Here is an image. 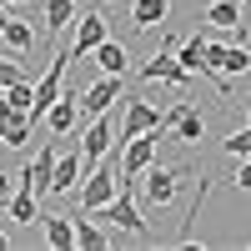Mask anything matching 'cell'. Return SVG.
I'll use <instances>...</instances> for the list:
<instances>
[{
    "instance_id": "obj_10",
    "label": "cell",
    "mask_w": 251,
    "mask_h": 251,
    "mask_svg": "<svg viewBox=\"0 0 251 251\" xmlns=\"http://www.w3.org/2000/svg\"><path fill=\"white\" fill-rule=\"evenodd\" d=\"M55 146H40V156L35 161H25V171H20V181L30 186L35 196H50V176H55Z\"/></svg>"
},
{
    "instance_id": "obj_9",
    "label": "cell",
    "mask_w": 251,
    "mask_h": 251,
    "mask_svg": "<svg viewBox=\"0 0 251 251\" xmlns=\"http://www.w3.org/2000/svg\"><path fill=\"white\" fill-rule=\"evenodd\" d=\"M141 80H166V86H176V91H181L186 80H191V71H186L181 60L171 55V46H161L151 60H141Z\"/></svg>"
},
{
    "instance_id": "obj_12",
    "label": "cell",
    "mask_w": 251,
    "mask_h": 251,
    "mask_svg": "<svg viewBox=\"0 0 251 251\" xmlns=\"http://www.w3.org/2000/svg\"><path fill=\"white\" fill-rule=\"evenodd\" d=\"M75 181H80V151H66V156H55L50 196H66V191H75Z\"/></svg>"
},
{
    "instance_id": "obj_7",
    "label": "cell",
    "mask_w": 251,
    "mask_h": 251,
    "mask_svg": "<svg viewBox=\"0 0 251 251\" xmlns=\"http://www.w3.org/2000/svg\"><path fill=\"white\" fill-rule=\"evenodd\" d=\"M156 126H161V111L151 106V100H141V96H126V116H121V146L126 141H131V136H141V131H156ZM161 131H166V126H161Z\"/></svg>"
},
{
    "instance_id": "obj_5",
    "label": "cell",
    "mask_w": 251,
    "mask_h": 251,
    "mask_svg": "<svg viewBox=\"0 0 251 251\" xmlns=\"http://www.w3.org/2000/svg\"><path fill=\"white\" fill-rule=\"evenodd\" d=\"M156 141H161V126L156 131H141L126 141V156H121V181H141V171L156 161Z\"/></svg>"
},
{
    "instance_id": "obj_21",
    "label": "cell",
    "mask_w": 251,
    "mask_h": 251,
    "mask_svg": "<svg viewBox=\"0 0 251 251\" xmlns=\"http://www.w3.org/2000/svg\"><path fill=\"white\" fill-rule=\"evenodd\" d=\"M25 141H30V116L20 111V116H15V121L5 126V131H0V146H15V151H20Z\"/></svg>"
},
{
    "instance_id": "obj_29",
    "label": "cell",
    "mask_w": 251,
    "mask_h": 251,
    "mask_svg": "<svg viewBox=\"0 0 251 251\" xmlns=\"http://www.w3.org/2000/svg\"><path fill=\"white\" fill-rule=\"evenodd\" d=\"M10 5H30V0H10Z\"/></svg>"
},
{
    "instance_id": "obj_19",
    "label": "cell",
    "mask_w": 251,
    "mask_h": 251,
    "mask_svg": "<svg viewBox=\"0 0 251 251\" xmlns=\"http://www.w3.org/2000/svg\"><path fill=\"white\" fill-rule=\"evenodd\" d=\"M5 206H10V221H25V226L40 216V201H35V191H30L25 181H20V191H10V201H5Z\"/></svg>"
},
{
    "instance_id": "obj_26",
    "label": "cell",
    "mask_w": 251,
    "mask_h": 251,
    "mask_svg": "<svg viewBox=\"0 0 251 251\" xmlns=\"http://www.w3.org/2000/svg\"><path fill=\"white\" fill-rule=\"evenodd\" d=\"M10 191H15V181H5V176H0V201H10Z\"/></svg>"
},
{
    "instance_id": "obj_22",
    "label": "cell",
    "mask_w": 251,
    "mask_h": 251,
    "mask_svg": "<svg viewBox=\"0 0 251 251\" xmlns=\"http://www.w3.org/2000/svg\"><path fill=\"white\" fill-rule=\"evenodd\" d=\"M201 50H206V40H201V35H191V40H186V46L176 50V60H181V66L196 75V71H201Z\"/></svg>"
},
{
    "instance_id": "obj_3",
    "label": "cell",
    "mask_w": 251,
    "mask_h": 251,
    "mask_svg": "<svg viewBox=\"0 0 251 251\" xmlns=\"http://www.w3.org/2000/svg\"><path fill=\"white\" fill-rule=\"evenodd\" d=\"M116 151V126H111V111L106 116H91V126H86V136H80V166H91L96 161H106Z\"/></svg>"
},
{
    "instance_id": "obj_20",
    "label": "cell",
    "mask_w": 251,
    "mask_h": 251,
    "mask_svg": "<svg viewBox=\"0 0 251 251\" xmlns=\"http://www.w3.org/2000/svg\"><path fill=\"white\" fill-rule=\"evenodd\" d=\"M0 35H5V46H10V50H30V46H35V30L25 25V20H15V15L0 25Z\"/></svg>"
},
{
    "instance_id": "obj_1",
    "label": "cell",
    "mask_w": 251,
    "mask_h": 251,
    "mask_svg": "<svg viewBox=\"0 0 251 251\" xmlns=\"http://www.w3.org/2000/svg\"><path fill=\"white\" fill-rule=\"evenodd\" d=\"M186 176H191V171H186V166H156V161H151V166H146V171H141L136 191H141L146 201H151V206H171Z\"/></svg>"
},
{
    "instance_id": "obj_8",
    "label": "cell",
    "mask_w": 251,
    "mask_h": 251,
    "mask_svg": "<svg viewBox=\"0 0 251 251\" xmlns=\"http://www.w3.org/2000/svg\"><path fill=\"white\" fill-rule=\"evenodd\" d=\"M71 30H75V35H71V50H75V60H80V55H91V50L100 46V40L111 35V25H106V15H100V10H80Z\"/></svg>"
},
{
    "instance_id": "obj_13",
    "label": "cell",
    "mask_w": 251,
    "mask_h": 251,
    "mask_svg": "<svg viewBox=\"0 0 251 251\" xmlns=\"http://www.w3.org/2000/svg\"><path fill=\"white\" fill-rule=\"evenodd\" d=\"M35 221L46 226V241H50L55 251H71V246H75V221H71V216H50V211H40Z\"/></svg>"
},
{
    "instance_id": "obj_11",
    "label": "cell",
    "mask_w": 251,
    "mask_h": 251,
    "mask_svg": "<svg viewBox=\"0 0 251 251\" xmlns=\"http://www.w3.org/2000/svg\"><path fill=\"white\" fill-rule=\"evenodd\" d=\"M46 121H50V131H55V136L75 131V121H80V91H60V96H55V106L46 111Z\"/></svg>"
},
{
    "instance_id": "obj_25",
    "label": "cell",
    "mask_w": 251,
    "mask_h": 251,
    "mask_svg": "<svg viewBox=\"0 0 251 251\" xmlns=\"http://www.w3.org/2000/svg\"><path fill=\"white\" fill-rule=\"evenodd\" d=\"M20 75H25V71H20V66H15V60H0V86H15V80H20Z\"/></svg>"
},
{
    "instance_id": "obj_23",
    "label": "cell",
    "mask_w": 251,
    "mask_h": 251,
    "mask_svg": "<svg viewBox=\"0 0 251 251\" xmlns=\"http://www.w3.org/2000/svg\"><path fill=\"white\" fill-rule=\"evenodd\" d=\"M5 100H10V106H15V111H30V100H35V86H30V80H25V75H20V80H15V86H5Z\"/></svg>"
},
{
    "instance_id": "obj_18",
    "label": "cell",
    "mask_w": 251,
    "mask_h": 251,
    "mask_svg": "<svg viewBox=\"0 0 251 251\" xmlns=\"http://www.w3.org/2000/svg\"><path fill=\"white\" fill-rule=\"evenodd\" d=\"M75 246H80V251H106V246H111V236L96 226V216L80 211V216H75Z\"/></svg>"
},
{
    "instance_id": "obj_31",
    "label": "cell",
    "mask_w": 251,
    "mask_h": 251,
    "mask_svg": "<svg viewBox=\"0 0 251 251\" xmlns=\"http://www.w3.org/2000/svg\"><path fill=\"white\" fill-rule=\"evenodd\" d=\"M0 96H5V86H0Z\"/></svg>"
},
{
    "instance_id": "obj_24",
    "label": "cell",
    "mask_w": 251,
    "mask_h": 251,
    "mask_svg": "<svg viewBox=\"0 0 251 251\" xmlns=\"http://www.w3.org/2000/svg\"><path fill=\"white\" fill-rule=\"evenodd\" d=\"M221 151H226V156H236V161H241V156H251V126H241V131H231V136L221 141Z\"/></svg>"
},
{
    "instance_id": "obj_6",
    "label": "cell",
    "mask_w": 251,
    "mask_h": 251,
    "mask_svg": "<svg viewBox=\"0 0 251 251\" xmlns=\"http://www.w3.org/2000/svg\"><path fill=\"white\" fill-rule=\"evenodd\" d=\"M116 100H126L121 75H106V71H100V80H96V86H86V96H80V116H86V121H91V116H106Z\"/></svg>"
},
{
    "instance_id": "obj_17",
    "label": "cell",
    "mask_w": 251,
    "mask_h": 251,
    "mask_svg": "<svg viewBox=\"0 0 251 251\" xmlns=\"http://www.w3.org/2000/svg\"><path fill=\"white\" fill-rule=\"evenodd\" d=\"M75 10H80V0H46V35L71 30L75 25Z\"/></svg>"
},
{
    "instance_id": "obj_4",
    "label": "cell",
    "mask_w": 251,
    "mask_h": 251,
    "mask_svg": "<svg viewBox=\"0 0 251 251\" xmlns=\"http://www.w3.org/2000/svg\"><path fill=\"white\" fill-rule=\"evenodd\" d=\"M86 216H96V221H111V226H121V231H131V236H146V221H141V211H136L131 191H116L106 206H96V211H86Z\"/></svg>"
},
{
    "instance_id": "obj_16",
    "label": "cell",
    "mask_w": 251,
    "mask_h": 251,
    "mask_svg": "<svg viewBox=\"0 0 251 251\" xmlns=\"http://www.w3.org/2000/svg\"><path fill=\"white\" fill-rule=\"evenodd\" d=\"M241 15H246V0H216V5L206 10V20H211L216 30H241L246 25Z\"/></svg>"
},
{
    "instance_id": "obj_28",
    "label": "cell",
    "mask_w": 251,
    "mask_h": 251,
    "mask_svg": "<svg viewBox=\"0 0 251 251\" xmlns=\"http://www.w3.org/2000/svg\"><path fill=\"white\" fill-rule=\"evenodd\" d=\"M5 246H10V241H5V231H0V251H5Z\"/></svg>"
},
{
    "instance_id": "obj_2",
    "label": "cell",
    "mask_w": 251,
    "mask_h": 251,
    "mask_svg": "<svg viewBox=\"0 0 251 251\" xmlns=\"http://www.w3.org/2000/svg\"><path fill=\"white\" fill-rule=\"evenodd\" d=\"M121 191V166L116 161H96L91 171H86V186H80V211H96V206H106L111 196Z\"/></svg>"
},
{
    "instance_id": "obj_15",
    "label": "cell",
    "mask_w": 251,
    "mask_h": 251,
    "mask_svg": "<svg viewBox=\"0 0 251 251\" xmlns=\"http://www.w3.org/2000/svg\"><path fill=\"white\" fill-rule=\"evenodd\" d=\"M171 15V0H131V25L136 30H151Z\"/></svg>"
},
{
    "instance_id": "obj_30",
    "label": "cell",
    "mask_w": 251,
    "mask_h": 251,
    "mask_svg": "<svg viewBox=\"0 0 251 251\" xmlns=\"http://www.w3.org/2000/svg\"><path fill=\"white\" fill-rule=\"evenodd\" d=\"M100 5H121V0H100Z\"/></svg>"
},
{
    "instance_id": "obj_14",
    "label": "cell",
    "mask_w": 251,
    "mask_h": 251,
    "mask_svg": "<svg viewBox=\"0 0 251 251\" xmlns=\"http://www.w3.org/2000/svg\"><path fill=\"white\" fill-rule=\"evenodd\" d=\"M91 55H96V66L106 71V75H126V66H131V55H126V46H121V40H111V35L100 40V46H96Z\"/></svg>"
},
{
    "instance_id": "obj_32",
    "label": "cell",
    "mask_w": 251,
    "mask_h": 251,
    "mask_svg": "<svg viewBox=\"0 0 251 251\" xmlns=\"http://www.w3.org/2000/svg\"><path fill=\"white\" fill-rule=\"evenodd\" d=\"M246 126H251V121H246Z\"/></svg>"
},
{
    "instance_id": "obj_27",
    "label": "cell",
    "mask_w": 251,
    "mask_h": 251,
    "mask_svg": "<svg viewBox=\"0 0 251 251\" xmlns=\"http://www.w3.org/2000/svg\"><path fill=\"white\" fill-rule=\"evenodd\" d=\"M5 20H10V10H5V0H0V25H5Z\"/></svg>"
}]
</instances>
